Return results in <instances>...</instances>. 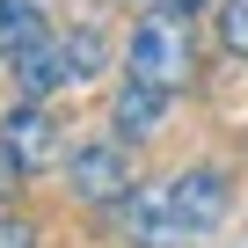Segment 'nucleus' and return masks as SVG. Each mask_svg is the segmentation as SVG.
<instances>
[{
    "mask_svg": "<svg viewBox=\"0 0 248 248\" xmlns=\"http://www.w3.org/2000/svg\"><path fill=\"white\" fill-rule=\"evenodd\" d=\"M22 175H30V168H22V161L8 154V146H0V204H8V197L22 190Z\"/></svg>",
    "mask_w": 248,
    "mask_h": 248,
    "instance_id": "f8f14e48",
    "label": "nucleus"
},
{
    "mask_svg": "<svg viewBox=\"0 0 248 248\" xmlns=\"http://www.w3.org/2000/svg\"><path fill=\"white\" fill-rule=\"evenodd\" d=\"M132 139H80L66 154V190L80 204H124L132 197Z\"/></svg>",
    "mask_w": 248,
    "mask_h": 248,
    "instance_id": "f03ea898",
    "label": "nucleus"
},
{
    "mask_svg": "<svg viewBox=\"0 0 248 248\" xmlns=\"http://www.w3.org/2000/svg\"><path fill=\"white\" fill-rule=\"evenodd\" d=\"M124 73L132 80H154V88H190L197 73V44H190V15H168V8H146L132 22V44H124Z\"/></svg>",
    "mask_w": 248,
    "mask_h": 248,
    "instance_id": "f257e3e1",
    "label": "nucleus"
},
{
    "mask_svg": "<svg viewBox=\"0 0 248 248\" xmlns=\"http://www.w3.org/2000/svg\"><path fill=\"white\" fill-rule=\"evenodd\" d=\"M212 30L226 59H248V0H212Z\"/></svg>",
    "mask_w": 248,
    "mask_h": 248,
    "instance_id": "1a4fd4ad",
    "label": "nucleus"
},
{
    "mask_svg": "<svg viewBox=\"0 0 248 248\" xmlns=\"http://www.w3.org/2000/svg\"><path fill=\"white\" fill-rule=\"evenodd\" d=\"M0 248H44V241H37V226H30V219H15L8 204H0Z\"/></svg>",
    "mask_w": 248,
    "mask_h": 248,
    "instance_id": "9b49d317",
    "label": "nucleus"
},
{
    "mask_svg": "<svg viewBox=\"0 0 248 248\" xmlns=\"http://www.w3.org/2000/svg\"><path fill=\"white\" fill-rule=\"evenodd\" d=\"M0 146H8L30 175L66 168V132H59V117H51L44 102H22V109H8V117H0Z\"/></svg>",
    "mask_w": 248,
    "mask_h": 248,
    "instance_id": "7ed1b4c3",
    "label": "nucleus"
},
{
    "mask_svg": "<svg viewBox=\"0 0 248 248\" xmlns=\"http://www.w3.org/2000/svg\"><path fill=\"white\" fill-rule=\"evenodd\" d=\"M161 117H168V88H154V80H132L124 73V88L109 95V124H117V139H154L161 132Z\"/></svg>",
    "mask_w": 248,
    "mask_h": 248,
    "instance_id": "0eeeda50",
    "label": "nucleus"
},
{
    "mask_svg": "<svg viewBox=\"0 0 248 248\" xmlns=\"http://www.w3.org/2000/svg\"><path fill=\"white\" fill-rule=\"evenodd\" d=\"M124 212V241L132 248H183V219H175V190L168 183H132V197L117 204Z\"/></svg>",
    "mask_w": 248,
    "mask_h": 248,
    "instance_id": "20e7f679",
    "label": "nucleus"
},
{
    "mask_svg": "<svg viewBox=\"0 0 248 248\" xmlns=\"http://www.w3.org/2000/svg\"><path fill=\"white\" fill-rule=\"evenodd\" d=\"M154 8H168V15H197V8H212V0H154Z\"/></svg>",
    "mask_w": 248,
    "mask_h": 248,
    "instance_id": "ddd939ff",
    "label": "nucleus"
},
{
    "mask_svg": "<svg viewBox=\"0 0 248 248\" xmlns=\"http://www.w3.org/2000/svg\"><path fill=\"white\" fill-rule=\"evenodd\" d=\"M51 22H44V0H0V44L8 51H22V44H37Z\"/></svg>",
    "mask_w": 248,
    "mask_h": 248,
    "instance_id": "6e6552de",
    "label": "nucleus"
},
{
    "mask_svg": "<svg viewBox=\"0 0 248 248\" xmlns=\"http://www.w3.org/2000/svg\"><path fill=\"white\" fill-rule=\"evenodd\" d=\"M168 190H175V219H183L190 241H204L226 219V204H233V190H226L219 168H183V175H168Z\"/></svg>",
    "mask_w": 248,
    "mask_h": 248,
    "instance_id": "39448f33",
    "label": "nucleus"
},
{
    "mask_svg": "<svg viewBox=\"0 0 248 248\" xmlns=\"http://www.w3.org/2000/svg\"><path fill=\"white\" fill-rule=\"evenodd\" d=\"M8 66H15V88H22V102H44L51 88H66L73 80V66H66V37H37V44H22V51H8Z\"/></svg>",
    "mask_w": 248,
    "mask_h": 248,
    "instance_id": "423d86ee",
    "label": "nucleus"
},
{
    "mask_svg": "<svg viewBox=\"0 0 248 248\" xmlns=\"http://www.w3.org/2000/svg\"><path fill=\"white\" fill-rule=\"evenodd\" d=\"M66 66H73V80H88V73L102 66V37H95V30H73V37H66Z\"/></svg>",
    "mask_w": 248,
    "mask_h": 248,
    "instance_id": "9d476101",
    "label": "nucleus"
}]
</instances>
